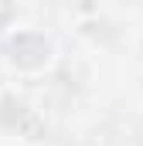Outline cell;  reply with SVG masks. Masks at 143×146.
I'll use <instances>...</instances> for the list:
<instances>
[{
	"label": "cell",
	"instance_id": "obj_1",
	"mask_svg": "<svg viewBox=\"0 0 143 146\" xmlns=\"http://www.w3.org/2000/svg\"><path fill=\"white\" fill-rule=\"evenodd\" d=\"M3 58L7 65L24 78H37V75L51 72L58 61V44L51 41V34L44 27H14L7 41H3Z\"/></svg>",
	"mask_w": 143,
	"mask_h": 146
}]
</instances>
